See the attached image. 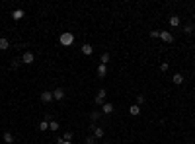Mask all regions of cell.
I'll return each mask as SVG.
<instances>
[{
    "label": "cell",
    "mask_w": 195,
    "mask_h": 144,
    "mask_svg": "<svg viewBox=\"0 0 195 144\" xmlns=\"http://www.w3.org/2000/svg\"><path fill=\"white\" fill-rule=\"evenodd\" d=\"M41 101H43V103H51L53 101V92H41Z\"/></svg>",
    "instance_id": "6"
},
{
    "label": "cell",
    "mask_w": 195,
    "mask_h": 144,
    "mask_svg": "<svg viewBox=\"0 0 195 144\" xmlns=\"http://www.w3.org/2000/svg\"><path fill=\"white\" fill-rule=\"evenodd\" d=\"M102 113L111 115V113H113V105H111V103H103V105H102Z\"/></svg>",
    "instance_id": "10"
},
{
    "label": "cell",
    "mask_w": 195,
    "mask_h": 144,
    "mask_svg": "<svg viewBox=\"0 0 195 144\" xmlns=\"http://www.w3.org/2000/svg\"><path fill=\"white\" fill-rule=\"evenodd\" d=\"M4 142L12 144V142H14V134H12V133H4Z\"/></svg>",
    "instance_id": "16"
},
{
    "label": "cell",
    "mask_w": 195,
    "mask_h": 144,
    "mask_svg": "<svg viewBox=\"0 0 195 144\" xmlns=\"http://www.w3.org/2000/svg\"><path fill=\"white\" fill-rule=\"evenodd\" d=\"M61 144H72V142H70V140H64V138H63V142H61Z\"/></svg>",
    "instance_id": "27"
},
{
    "label": "cell",
    "mask_w": 195,
    "mask_h": 144,
    "mask_svg": "<svg viewBox=\"0 0 195 144\" xmlns=\"http://www.w3.org/2000/svg\"><path fill=\"white\" fill-rule=\"evenodd\" d=\"M59 43L63 45V47H70V45L74 43V35L70 33V31H64V33H61V37H59Z\"/></svg>",
    "instance_id": "1"
},
{
    "label": "cell",
    "mask_w": 195,
    "mask_h": 144,
    "mask_svg": "<svg viewBox=\"0 0 195 144\" xmlns=\"http://www.w3.org/2000/svg\"><path fill=\"white\" fill-rule=\"evenodd\" d=\"M144 101H146V97H144L143 93H139V96H137V105H139V107H140V105H143Z\"/></svg>",
    "instance_id": "21"
},
{
    "label": "cell",
    "mask_w": 195,
    "mask_h": 144,
    "mask_svg": "<svg viewBox=\"0 0 195 144\" xmlns=\"http://www.w3.org/2000/svg\"><path fill=\"white\" fill-rule=\"evenodd\" d=\"M105 74H107V66H105V64H99V66H98V76L103 78Z\"/></svg>",
    "instance_id": "13"
},
{
    "label": "cell",
    "mask_w": 195,
    "mask_h": 144,
    "mask_svg": "<svg viewBox=\"0 0 195 144\" xmlns=\"http://www.w3.org/2000/svg\"><path fill=\"white\" fill-rule=\"evenodd\" d=\"M160 39H162L164 43H172V41H174V35L170 33V31H160Z\"/></svg>",
    "instance_id": "5"
},
{
    "label": "cell",
    "mask_w": 195,
    "mask_h": 144,
    "mask_svg": "<svg viewBox=\"0 0 195 144\" xmlns=\"http://www.w3.org/2000/svg\"><path fill=\"white\" fill-rule=\"evenodd\" d=\"M129 113L133 115V117H137V115L140 113V107H139V105H137V103H135V105H131V107H129Z\"/></svg>",
    "instance_id": "14"
},
{
    "label": "cell",
    "mask_w": 195,
    "mask_h": 144,
    "mask_svg": "<svg viewBox=\"0 0 195 144\" xmlns=\"http://www.w3.org/2000/svg\"><path fill=\"white\" fill-rule=\"evenodd\" d=\"M184 33H185V35H191V33H193V26H191V23L184 26Z\"/></svg>",
    "instance_id": "19"
},
{
    "label": "cell",
    "mask_w": 195,
    "mask_h": 144,
    "mask_svg": "<svg viewBox=\"0 0 195 144\" xmlns=\"http://www.w3.org/2000/svg\"><path fill=\"white\" fill-rule=\"evenodd\" d=\"M39 130H41V133L49 130V121H41V123H39Z\"/></svg>",
    "instance_id": "17"
},
{
    "label": "cell",
    "mask_w": 195,
    "mask_h": 144,
    "mask_svg": "<svg viewBox=\"0 0 195 144\" xmlns=\"http://www.w3.org/2000/svg\"><path fill=\"white\" fill-rule=\"evenodd\" d=\"M20 64H24V63H22V59H14V60H12V68H18Z\"/></svg>",
    "instance_id": "22"
},
{
    "label": "cell",
    "mask_w": 195,
    "mask_h": 144,
    "mask_svg": "<svg viewBox=\"0 0 195 144\" xmlns=\"http://www.w3.org/2000/svg\"><path fill=\"white\" fill-rule=\"evenodd\" d=\"M172 82H174L176 86H180L181 82H184V76H181V74H174V76H172Z\"/></svg>",
    "instance_id": "15"
},
{
    "label": "cell",
    "mask_w": 195,
    "mask_h": 144,
    "mask_svg": "<svg viewBox=\"0 0 195 144\" xmlns=\"http://www.w3.org/2000/svg\"><path fill=\"white\" fill-rule=\"evenodd\" d=\"M24 16H26V14H24V10H22V8H18V10H14V12H12V20H16V22H20V20L24 18Z\"/></svg>",
    "instance_id": "7"
},
{
    "label": "cell",
    "mask_w": 195,
    "mask_h": 144,
    "mask_svg": "<svg viewBox=\"0 0 195 144\" xmlns=\"http://www.w3.org/2000/svg\"><path fill=\"white\" fill-rule=\"evenodd\" d=\"M86 144H96V138H94V134L86 136Z\"/></svg>",
    "instance_id": "23"
},
{
    "label": "cell",
    "mask_w": 195,
    "mask_h": 144,
    "mask_svg": "<svg viewBox=\"0 0 195 144\" xmlns=\"http://www.w3.org/2000/svg\"><path fill=\"white\" fill-rule=\"evenodd\" d=\"M168 22H170V26H172V27H178V26H180V16H170Z\"/></svg>",
    "instance_id": "11"
},
{
    "label": "cell",
    "mask_w": 195,
    "mask_h": 144,
    "mask_svg": "<svg viewBox=\"0 0 195 144\" xmlns=\"http://www.w3.org/2000/svg\"><path fill=\"white\" fill-rule=\"evenodd\" d=\"M105 96H107V92H105L103 88H102V90H98V93H96V105H98V107L105 103Z\"/></svg>",
    "instance_id": "3"
},
{
    "label": "cell",
    "mask_w": 195,
    "mask_h": 144,
    "mask_svg": "<svg viewBox=\"0 0 195 144\" xmlns=\"http://www.w3.org/2000/svg\"><path fill=\"white\" fill-rule=\"evenodd\" d=\"M168 66H170L168 63H160V72H166V70H168Z\"/></svg>",
    "instance_id": "24"
},
{
    "label": "cell",
    "mask_w": 195,
    "mask_h": 144,
    "mask_svg": "<svg viewBox=\"0 0 195 144\" xmlns=\"http://www.w3.org/2000/svg\"><path fill=\"white\" fill-rule=\"evenodd\" d=\"M72 136H74V134L68 130V133H64V136H63V138H64V140H72Z\"/></svg>",
    "instance_id": "25"
},
{
    "label": "cell",
    "mask_w": 195,
    "mask_h": 144,
    "mask_svg": "<svg viewBox=\"0 0 195 144\" xmlns=\"http://www.w3.org/2000/svg\"><path fill=\"white\" fill-rule=\"evenodd\" d=\"M92 53H94V47H92V45H88V43H86V45H82V55L90 57Z\"/></svg>",
    "instance_id": "9"
},
{
    "label": "cell",
    "mask_w": 195,
    "mask_h": 144,
    "mask_svg": "<svg viewBox=\"0 0 195 144\" xmlns=\"http://www.w3.org/2000/svg\"><path fill=\"white\" fill-rule=\"evenodd\" d=\"M22 63L24 64H33V63H35V55H33L31 51H26L22 55Z\"/></svg>",
    "instance_id": "2"
},
{
    "label": "cell",
    "mask_w": 195,
    "mask_h": 144,
    "mask_svg": "<svg viewBox=\"0 0 195 144\" xmlns=\"http://www.w3.org/2000/svg\"><path fill=\"white\" fill-rule=\"evenodd\" d=\"M109 63V53H103L102 59H99V64H107Z\"/></svg>",
    "instance_id": "18"
},
{
    "label": "cell",
    "mask_w": 195,
    "mask_h": 144,
    "mask_svg": "<svg viewBox=\"0 0 195 144\" xmlns=\"http://www.w3.org/2000/svg\"><path fill=\"white\" fill-rule=\"evenodd\" d=\"M10 49V41L6 37H0V51H8Z\"/></svg>",
    "instance_id": "8"
},
{
    "label": "cell",
    "mask_w": 195,
    "mask_h": 144,
    "mask_svg": "<svg viewBox=\"0 0 195 144\" xmlns=\"http://www.w3.org/2000/svg\"><path fill=\"white\" fill-rule=\"evenodd\" d=\"M64 96H66V92H64L63 88H57L55 92H53V100H57V101H63Z\"/></svg>",
    "instance_id": "4"
},
{
    "label": "cell",
    "mask_w": 195,
    "mask_h": 144,
    "mask_svg": "<svg viewBox=\"0 0 195 144\" xmlns=\"http://www.w3.org/2000/svg\"><path fill=\"white\" fill-rule=\"evenodd\" d=\"M99 117H102V111H98V109H94L92 113H90V119H92V123H96Z\"/></svg>",
    "instance_id": "12"
},
{
    "label": "cell",
    "mask_w": 195,
    "mask_h": 144,
    "mask_svg": "<svg viewBox=\"0 0 195 144\" xmlns=\"http://www.w3.org/2000/svg\"><path fill=\"white\" fill-rule=\"evenodd\" d=\"M150 37H154V39H156V37H160V31H158V29H154V31H150Z\"/></svg>",
    "instance_id": "26"
},
{
    "label": "cell",
    "mask_w": 195,
    "mask_h": 144,
    "mask_svg": "<svg viewBox=\"0 0 195 144\" xmlns=\"http://www.w3.org/2000/svg\"><path fill=\"white\" fill-rule=\"evenodd\" d=\"M49 130H53V133H55V130H59V123H57V121H51V123H49Z\"/></svg>",
    "instance_id": "20"
}]
</instances>
